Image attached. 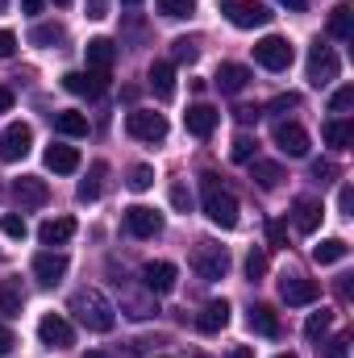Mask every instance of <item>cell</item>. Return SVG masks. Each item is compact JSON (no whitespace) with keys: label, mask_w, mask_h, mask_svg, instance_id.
<instances>
[{"label":"cell","mask_w":354,"mask_h":358,"mask_svg":"<svg viewBox=\"0 0 354 358\" xmlns=\"http://www.w3.org/2000/svg\"><path fill=\"white\" fill-rule=\"evenodd\" d=\"M84 358H108V355H104V350H88Z\"/></svg>","instance_id":"56"},{"label":"cell","mask_w":354,"mask_h":358,"mask_svg":"<svg viewBox=\"0 0 354 358\" xmlns=\"http://www.w3.org/2000/svg\"><path fill=\"white\" fill-rule=\"evenodd\" d=\"M150 183H155V171H150V167H134V171H129V187H134V192H146Z\"/></svg>","instance_id":"42"},{"label":"cell","mask_w":354,"mask_h":358,"mask_svg":"<svg viewBox=\"0 0 354 358\" xmlns=\"http://www.w3.org/2000/svg\"><path fill=\"white\" fill-rule=\"evenodd\" d=\"M4 8H8V0H0V13H4Z\"/></svg>","instance_id":"58"},{"label":"cell","mask_w":354,"mask_h":358,"mask_svg":"<svg viewBox=\"0 0 354 358\" xmlns=\"http://www.w3.org/2000/svg\"><path fill=\"white\" fill-rule=\"evenodd\" d=\"M275 146H279L288 159H304V155H309V134H304L296 121H279V125H275Z\"/></svg>","instance_id":"13"},{"label":"cell","mask_w":354,"mask_h":358,"mask_svg":"<svg viewBox=\"0 0 354 358\" xmlns=\"http://www.w3.org/2000/svg\"><path fill=\"white\" fill-rule=\"evenodd\" d=\"M13 346H17V342H13V334H8V329H4V325H0V358L8 355V350H13Z\"/></svg>","instance_id":"51"},{"label":"cell","mask_w":354,"mask_h":358,"mask_svg":"<svg viewBox=\"0 0 354 358\" xmlns=\"http://www.w3.org/2000/svg\"><path fill=\"white\" fill-rule=\"evenodd\" d=\"M338 71H342V63H338V55H334V46H313L309 50V84L313 88H330L334 80H338Z\"/></svg>","instance_id":"5"},{"label":"cell","mask_w":354,"mask_h":358,"mask_svg":"<svg viewBox=\"0 0 354 358\" xmlns=\"http://www.w3.org/2000/svg\"><path fill=\"white\" fill-rule=\"evenodd\" d=\"M171 55H176V63H196V59H200V46H196L192 38H176V42H171Z\"/></svg>","instance_id":"37"},{"label":"cell","mask_w":354,"mask_h":358,"mask_svg":"<svg viewBox=\"0 0 354 358\" xmlns=\"http://www.w3.org/2000/svg\"><path fill=\"white\" fill-rule=\"evenodd\" d=\"M121 4H129V8H138V4H142V0H121Z\"/></svg>","instance_id":"57"},{"label":"cell","mask_w":354,"mask_h":358,"mask_svg":"<svg viewBox=\"0 0 354 358\" xmlns=\"http://www.w3.org/2000/svg\"><path fill=\"white\" fill-rule=\"evenodd\" d=\"M325 142H330V146H338V150H342V146H351V142H354V125L346 121V117L330 121V125H325Z\"/></svg>","instance_id":"31"},{"label":"cell","mask_w":354,"mask_h":358,"mask_svg":"<svg viewBox=\"0 0 354 358\" xmlns=\"http://www.w3.org/2000/svg\"><path fill=\"white\" fill-rule=\"evenodd\" d=\"M125 129H129V138H138V142H163V138H167V117H163V113H150V108H134V113L125 117Z\"/></svg>","instance_id":"6"},{"label":"cell","mask_w":354,"mask_h":358,"mask_svg":"<svg viewBox=\"0 0 354 358\" xmlns=\"http://www.w3.org/2000/svg\"><path fill=\"white\" fill-rule=\"evenodd\" d=\"M171 204H176L179 213H187V208H192V192H187L183 183H176V187H171Z\"/></svg>","instance_id":"43"},{"label":"cell","mask_w":354,"mask_h":358,"mask_svg":"<svg viewBox=\"0 0 354 358\" xmlns=\"http://www.w3.org/2000/svg\"><path fill=\"white\" fill-rule=\"evenodd\" d=\"M71 238H76V221H71V217H50V221H42V229H38V242L50 246V250H55V246H67Z\"/></svg>","instance_id":"18"},{"label":"cell","mask_w":354,"mask_h":358,"mask_svg":"<svg viewBox=\"0 0 354 358\" xmlns=\"http://www.w3.org/2000/svg\"><path fill=\"white\" fill-rule=\"evenodd\" d=\"M150 88H155L159 100H171L176 96V67L171 63H155L150 67Z\"/></svg>","instance_id":"24"},{"label":"cell","mask_w":354,"mask_h":358,"mask_svg":"<svg viewBox=\"0 0 354 358\" xmlns=\"http://www.w3.org/2000/svg\"><path fill=\"white\" fill-rule=\"evenodd\" d=\"M155 8H159L163 17H171V21H183V17L196 13V0H155Z\"/></svg>","instance_id":"33"},{"label":"cell","mask_w":354,"mask_h":358,"mask_svg":"<svg viewBox=\"0 0 354 358\" xmlns=\"http://www.w3.org/2000/svg\"><path fill=\"white\" fill-rule=\"evenodd\" d=\"M13 50H17V34L0 29V59H13Z\"/></svg>","instance_id":"44"},{"label":"cell","mask_w":354,"mask_h":358,"mask_svg":"<svg viewBox=\"0 0 354 358\" xmlns=\"http://www.w3.org/2000/svg\"><path fill=\"white\" fill-rule=\"evenodd\" d=\"M71 313L80 317V325L92 329V334H108V329L117 325V308H113L108 296L96 292V287H80V292L71 296Z\"/></svg>","instance_id":"1"},{"label":"cell","mask_w":354,"mask_h":358,"mask_svg":"<svg viewBox=\"0 0 354 358\" xmlns=\"http://www.w3.org/2000/svg\"><path fill=\"white\" fill-rule=\"evenodd\" d=\"M104 171H108V167H104V163H92L88 179H84V183H80V200H84V204H92V200H96V196H100V179H104Z\"/></svg>","instance_id":"34"},{"label":"cell","mask_w":354,"mask_h":358,"mask_svg":"<svg viewBox=\"0 0 354 358\" xmlns=\"http://www.w3.org/2000/svg\"><path fill=\"white\" fill-rule=\"evenodd\" d=\"M55 129H59L63 138H84V134H88V117H84V113H76V108L55 113Z\"/></svg>","instance_id":"26"},{"label":"cell","mask_w":354,"mask_h":358,"mask_svg":"<svg viewBox=\"0 0 354 358\" xmlns=\"http://www.w3.org/2000/svg\"><path fill=\"white\" fill-rule=\"evenodd\" d=\"M8 108H13V92L0 84V113H8Z\"/></svg>","instance_id":"53"},{"label":"cell","mask_w":354,"mask_h":358,"mask_svg":"<svg viewBox=\"0 0 354 358\" xmlns=\"http://www.w3.org/2000/svg\"><path fill=\"white\" fill-rule=\"evenodd\" d=\"M351 108H354V88L346 84V88H338L330 96V113H351Z\"/></svg>","instance_id":"38"},{"label":"cell","mask_w":354,"mask_h":358,"mask_svg":"<svg viewBox=\"0 0 354 358\" xmlns=\"http://www.w3.org/2000/svg\"><path fill=\"white\" fill-rule=\"evenodd\" d=\"M330 34L342 38V42H351L354 38V8L351 4H338V8L330 13Z\"/></svg>","instance_id":"28"},{"label":"cell","mask_w":354,"mask_h":358,"mask_svg":"<svg viewBox=\"0 0 354 358\" xmlns=\"http://www.w3.org/2000/svg\"><path fill=\"white\" fill-rule=\"evenodd\" d=\"M338 208H342L346 217H354V192H351V187H342V192H338Z\"/></svg>","instance_id":"47"},{"label":"cell","mask_w":354,"mask_h":358,"mask_svg":"<svg viewBox=\"0 0 354 358\" xmlns=\"http://www.w3.org/2000/svg\"><path fill=\"white\" fill-rule=\"evenodd\" d=\"M330 325H334V313H325V308H321V313H313V317H309L304 338H309V342H317L321 334H330Z\"/></svg>","instance_id":"35"},{"label":"cell","mask_w":354,"mask_h":358,"mask_svg":"<svg viewBox=\"0 0 354 358\" xmlns=\"http://www.w3.org/2000/svg\"><path fill=\"white\" fill-rule=\"evenodd\" d=\"M250 179L259 183V187H279V179H283V171H279V163H263V159H250Z\"/></svg>","instance_id":"30"},{"label":"cell","mask_w":354,"mask_h":358,"mask_svg":"<svg viewBox=\"0 0 354 358\" xmlns=\"http://www.w3.org/2000/svg\"><path fill=\"white\" fill-rule=\"evenodd\" d=\"M46 167L55 176H71V171H80V150L76 146H50L46 150Z\"/></svg>","instance_id":"22"},{"label":"cell","mask_w":354,"mask_h":358,"mask_svg":"<svg viewBox=\"0 0 354 358\" xmlns=\"http://www.w3.org/2000/svg\"><path fill=\"white\" fill-rule=\"evenodd\" d=\"M176 279H179L176 263H146V271H142V283H146L150 296H167V292H176Z\"/></svg>","instance_id":"15"},{"label":"cell","mask_w":354,"mask_h":358,"mask_svg":"<svg viewBox=\"0 0 354 358\" xmlns=\"http://www.w3.org/2000/svg\"><path fill=\"white\" fill-rule=\"evenodd\" d=\"M246 275L250 279H263L267 275V250H250L246 255Z\"/></svg>","instance_id":"40"},{"label":"cell","mask_w":354,"mask_h":358,"mask_svg":"<svg viewBox=\"0 0 354 358\" xmlns=\"http://www.w3.org/2000/svg\"><path fill=\"white\" fill-rule=\"evenodd\" d=\"M275 358H296V355H275Z\"/></svg>","instance_id":"59"},{"label":"cell","mask_w":354,"mask_h":358,"mask_svg":"<svg viewBox=\"0 0 354 358\" xmlns=\"http://www.w3.org/2000/svg\"><path fill=\"white\" fill-rule=\"evenodd\" d=\"M246 84H250V71H246L242 63H225V67L217 71V88L225 92V96H238Z\"/></svg>","instance_id":"23"},{"label":"cell","mask_w":354,"mask_h":358,"mask_svg":"<svg viewBox=\"0 0 354 358\" xmlns=\"http://www.w3.org/2000/svg\"><path fill=\"white\" fill-rule=\"evenodd\" d=\"M88 17H92V21L108 17V0H88Z\"/></svg>","instance_id":"49"},{"label":"cell","mask_w":354,"mask_h":358,"mask_svg":"<svg viewBox=\"0 0 354 358\" xmlns=\"http://www.w3.org/2000/svg\"><path fill=\"white\" fill-rule=\"evenodd\" d=\"M346 346H351V338H334L330 350H325V358H346Z\"/></svg>","instance_id":"46"},{"label":"cell","mask_w":354,"mask_h":358,"mask_svg":"<svg viewBox=\"0 0 354 358\" xmlns=\"http://www.w3.org/2000/svg\"><path fill=\"white\" fill-rule=\"evenodd\" d=\"M55 4H71V0H55Z\"/></svg>","instance_id":"60"},{"label":"cell","mask_w":354,"mask_h":358,"mask_svg":"<svg viewBox=\"0 0 354 358\" xmlns=\"http://www.w3.org/2000/svg\"><path fill=\"white\" fill-rule=\"evenodd\" d=\"M255 146H259V142H255L250 134H238V138H234L229 159H234V163H250V159H255Z\"/></svg>","instance_id":"36"},{"label":"cell","mask_w":354,"mask_h":358,"mask_svg":"<svg viewBox=\"0 0 354 358\" xmlns=\"http://www.w3.org/2000/svg\"><path fill=\"white\" fill-rule=\"evenodd\" d=\"M234 117H238L242 125H255V121H259L263 113H259V108H250V104H242V108H234Z\"/></svg>","instance_id":"45"},{"label":"cell","mask_w":354,"mask_h":358,"mask_svg":"<svg viewBox=\"0 0 354 358\" xmlns=\"http://www.w3.org/2000/svg\"><path fill=\"white\" fill-rule=\"evenodd\" d=\"M279 4H288V8H296V13L304 8V0H279Z\"/></svg>","instance_id":"55"},{"label":"cell","mask_w":354,"mask_h":358,"mask_svg":"<svg viewBox=\"0 0 354 358\" xmlns=\"http://www.w3.org/2000/svg\"><path fill=\"white\" fill-rule=\"evenodd\" d=\"M125 229L134 238H159L163 234V213H155L146 204H134V208H125Z\"/></svg>","instance_id":"10"},{"label":"cell","mask_w":354,"mask_h":358,"mask_svg":"<svg viewBox=\"0 0 354 358\" xmlns=\"http://www.w3.org/2000/svg\"><path fill=\"white\" fill-rule=\"evenodd\" d=\"M200 192H204V213H208V221L221 225V229H234V225H238V200H234V192H225L221 179L213 176V171L200 176Z\"/></svg>","instance_id":"2"},{"label":"cell","mask_w":354,"mask_h":358,"mask_svg":"<svg viewBox=\"0 0 354 358\" xmlns=\"http://www.w3.org/2000/svg\"><path fill=\"white\" fill-rule=\"evenodd\" d=\"M67 34H63V25H34L29 29V42L34 46H42V50H50V46H59Z\"/></svg>","instance_id":"32"},{"label":"cell","mask_w":354,"mask_h":358,"mask_svg":"<svg viewBox=\"0 0 354 358\" xmlns=\"http://www.w3.org/2000/svg\"><path fill=\"white\" fill-rule=\"evenodd\" d=\"M292 59H296V50H292V42L279 38V34H267L263 42H255V63L267 67V71H288Z\"/></svg>","instance_id":"3"},{"label":"cell","mask_w":354,"mask_h":358,"mask_svg":"<svg viewBox=\"0 0 354 358\" xmlns=\"http://www.w3.org/2000/svg\"><path fill=\"white\" fill-rule=\"evenodd\" d=\"M63 88L71 96H104L108 92V71H67L63 76Z\"/></svg>","instance_id":"11"},{"label":"cell","mask_w":354,"mask_h":358,"mask_svg":"<svg viewBox=\"0 0 354 358\" xmlns=\"http://www.w3.org/2000/svg\"><path fill=\"white\" fill-rule=\"evenodd\" d=\"M229 358H255V350H250V346H234V350H229Z\"/></svg>","instance_id":"54"},{"label":"cell","mask_w":354,"mask_h":358,"mask_svg":"<svg viewBox=\"0 0 354 358\" xmlns=\"http://www.w3.org/2000/svg\"><path fill=\"white\" fill-rule=\"evenodd\" d=\"M34 275H38L42 287L63 283V275H67V255H59V250H42V255L34 259Z\"/></svg>","instance_id":"14"},{"label":"cell","mask_w":354,"mask_h":358,"mask_svg":"<svg viewBox=\"0 0 354 358\" xmlns=\"http://www.w3.org/2000/svg\"><path fill=\"white\" fill-rule=\"evenodd\" d=\"M21 304H25V292L17 279H4L0 283V317H21Z\"/></svg>","instance_id":"25"},{"label":"cell","mask_w":354,"mask_h":358,"mask_svg":"<svg viewBox=\"0 0 354 358\" xmlns=\"http://www.w3.org/2000/svg\"><path fill=\"white\" fill-rule=\"evenodd\" d=\"M288 108H300V96H296V92H288V96H275V100L267 104V113H271V117H283Z\"/></svg>","instance_id":"39"},{"label":"cell","mask_w":354,"mask_h":358,"mask_svg":"<svg viewBox=\"0 0 354 358\" xmlns=\"http://www.w3.org/2000/svg\"><path fill=\"white\" fill-rule=\"evenodd\" d=\"M330 176H334V163H325V159H317V163H313V179H321V183H325Z\"/></svg>","instance_id":"48"},{"label":"cell","mask_w":354,"mask_h":358,"mask_svg":"<svg viewBox=\"0 0 354 358\" xmlns=\"http://www.w3.org/2000/svg\"><path fill=\"white\" fill-rule=\"evenodd\" d=\"M42 4H46V0H21V13L34 17V13H42Z\"/></svg>","instance_id":"52"},{"label":"cell","mask_w":354,"mask_h":358,"mask_svg":"<svg viewBox=\"0 0 354 358\" xmlns=\"http://www.w3.org/2000/svg\"><path fill=\"white\" fill-rule=\"evenodd\" d=\"M192 267L200 271V279L217 283V279H225V271H229V255H225L221 246H213V242H200V246L192 250Z\"/></svg>","instance_id":"8"},{"label":"cell","mask_w":354,"mask_h":358,"mask_svg":"<svg viewBox=\"0 0 354 358\" xmlns=\"http://www.w3.org/2000/svg\"><path fill=\"white\" fill-rule=\"evenodd\" d=\"M221 13L238 25V29H259V25H267L275 13L267 8V4H259V0H221Z\"/></svg>","instance_id":"4"},{"label":"cell","mask_w":354,"mask_h":358,"mask_svg":"<svg viewBox=\"0 0 354 358\" xmlns=\"http://www.w3.org/2000/svg\"><path fill=\"white\" fill-rule=\"evenodd\" d=\"M267 234H271V242H275V246H283V238H288V229H283L279 221H271V229H267Z\"/></svg>","instance_id":"50"},{"label":"cell","mask_w":354,"mask_h":358,"mask_svg":"<svg viewBox=\"0 0 354 358\" xmlns=\"http://www.w3.org/2000/svg\"><path fill=\"white\" fill-rule=\"evenodd\" d=\"M84 59H88V71H108L117 63V46L108 38H92L84 46Z\"/></svg>","instance_id":"21"},{"label":"cell","mask_w":354,"mask_h":358,"mask_svg":"<svg viewBox=\"0 0 354 358\" xmlns=\"http://www.w3.org/2000/svg\"><path fill=\"white\" fill-rule=\"evenodd\" d=\"M321 217H325V213H321V204H317L313 196H300V200H296V208H292V221H296V229H300V234H317Z\"/></svg>","instance_id":"19"},{"label":"cell","mask_w":354,"mask_h":358,"mask_svg":"<svg viewBox=\"0 0 354 358\" xmlns=\"http://www.w3.org/2000/svg\"><path fill=\"white\" fill-rule=\"evenodd\" d=\"M246 321H250V329H255V334H263V338H275V334H279V317H275L267 304H255Z\"/></svg>","instance_id":"29"},{"label":"cell","mask_w":354,"mask_h":358,"mask_svg":"<svg viewBox=\"0 0 354 358\" xmlns=\"http://www.w3.org/2000/svg\"><path fill=\"white\" fill-rule=\"evenodd\" d=\"M13 196H17L21 208H42V204L50 200V187H46L42 179H34V176H21L17 183H13Z\"/></svg>","instance_id":"17"},{"label":"cell","mask_w":354,"mask_h":358,"mask_svg":"<svg viewBox=\"0 0 354 358\" xmlns=\"http://www.w3.org/2000/svg\"><path fill=\"white\" fill-rule=\"evenodd\" d=\"M217 121H221V113H217L213 104H192V108L183 113V125H187L192 138H208V134L217 129Z\"/></svg>","instance_id":"16"},{"label":"cell","mask_w":354,"mask_h":358,"mask_svg":"<svg viewBox=\"0 0 354 358\" xmlns=\"http://www.w3.org/2000/svg\"><path fill=\"white\" fill-rule=\"evenodd\" d=\"M0 229H4L8 238H25V217H17V213H4V217H0Z\"/></svg>","instance_id":"41"},{"label":"cell","mask_w":354,"mask_h":358,"mask_svg":"<svg viewBox=\"0 0 354 358\" xmlns=\"http://www.w3.org/2000/svg\"><path fill=\"white\" fill-rule=\"evenodd\" d=\"M346 255H351V246H346L342 238H325V242H317V246H313V259H317L321 267H330V263H342Z\"/></svg>","instance_id":"27"},{"label":"cell","mask_w":354,"mask_h":358,"mask_svg":"<svg viewBox=\"0 0 354 358\" xmlns=\"http://www.w3.org/2000/svg\"><path fill=\"white\" fill-rule=\"evenodd\" d=\"M38 338H42L46 346H59V350L76 346V329H71L67 317H59V313H46V317L38 321Z\"/></svg>","instance_id":"12"},{"label":"cell","mask_w":354,"mask_h":358,"mask_svg":"<svg viewBox=\"0 0 354 358\" xmlns=\"http://www.w3.org/2000/svg\"><path fill=\"white\" fill-rule=\"evenodd\" d=\"M225 325H229V304H225V300L204 304L200 317H196V329H200V334H221Z\"/></svg>","instance_id":"20"},{"label":"cell","mask_w":354,"mask_h":358,"mask_svg":"<svg viewBox=\"0 0 354 358\" xmlns=\"http://www.w3.org/2000/svg\"><path fill=\"white\" fill-rule=\"evenodd\" d=\"M34 146V129L25 121H13L0 129V163H21Z\"/></svg>","instance_id":"7"},{"label":"cell","mask_w":354,"mask_h":358,"mask_svg":"<svg viewBox=\"0 0 354 358\" xmlns=\"http://www.w3.org/2000/svg\"><path fill=\"white\" fill-rule=\"evenodd\" d=\"M279 296H283L288 308H304V304H313L321 296V287L313 279H304V275H283L279 279Z\"/></svg>","instance_id":"9"}]
</instances>
